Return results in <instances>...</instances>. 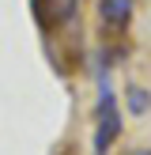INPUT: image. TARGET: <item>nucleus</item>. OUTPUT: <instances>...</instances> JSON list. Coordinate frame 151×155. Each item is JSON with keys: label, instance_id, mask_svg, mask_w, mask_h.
Masks as SVG:
<instances>
[{"label": "nucleus", "instance_id": "1", "mask_svg": "<svg viewBox=\"0 0 151 155\" xmlns=\"http://www.w3.org/2000/svg\"><path fill=\"white\" fill-rule=\"evenodd\" d=\"M121 136V114H117V98L110 95V87L98 98V129H95V155H106Z\"/></svg>", "mask_w": 151, "mask_h": 155}, {"label": "nucleus", "instance_id": "2", "mask_svg": "<svg viewBox=\"0 0 151 155\" xmlns=\"http://www.w3.org/2000/svg\"><path fill=\"white\" fill-rule=\"evenodd\" d=\"M136 0H98V23H102V34L121 38L132 23Z\"/></svg>", "mask_w": 151, "mask_h": 155}, {"label": "nucleus", "instance_id": "3", "mask_svg": "<svg viewBox=\"0 0 151 155\" xmlns=\"http://www.w3.org/2000/svg\"><path fill=\"white\" fill-rule=\"evenodd\" d=\"M34 12L45 30H60L79 15V0H34Z\"/></svg>", "mask_w": 151, "mask_h": 155}, {"label": "nucleus", "instance_id": "4", "mask_svg": "<svg viewBox=\"0 0 151 155\" xmlns=\"http://www.w3.org/2000/svg\"><path fill=\"white\" fill-rule=\"evenodd\" d=\"M128 110H132L136 117L147 114V110H151V95H147L143 87H128Z\"/></svg>", "mask_w": 151, "mask_h": 155}, {"label": "nucleus", "instance_id": "5", "mask_svg": "<svg viewBox=\"0 0 151 155\" xmlns=\"http://www.w3.org/2000/svg\"><path fill=\"white\" fill-rule=\"evenodd\" d=\"M128 155H151V148H136V151H128Z\"/></svg>", "mask_w": 151, "mask_h": 155}]
</instances>
